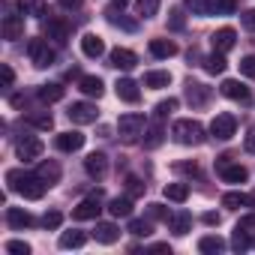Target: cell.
Returning <instances> with one entry per match:
<instances>
[{
	"instance_id": "obj_1",
	"label": "cell",
	"mask_w": 255,
	"mask_h": 255,
	"mask_svg": "<svg viewBox=\"0 0 255 255\" xmlns=\"http://www.w3.org/2000/svg\"><path fill=\"white\" fill-rule=\"evenodd\" d=\"M6 183H9V189H15V192H21L27 201H39L42 195H45V180L39 177V174H27V171H6Z\"/></svg>"
},
{
	"instance_id": "obj_2",
	"label": "cell",
	"mask_w": 255,
	"mask_h": 255,
	"mask_svg": "<svg viewBox=\"0 0 255 255\" xmlns=\"http://www.w3.org/2000/svg\"><path fill=\"white\" fill-rule=\"evenodd\" d=\"M174 141L177 144H186V147H198L204 141V126L198 120H177L174 129H171Z\"/></svg>"
},
{
	"instance_id": "obj_3",
	"label": "cell",
	"mask_w": 255,
	"mask_h": 255,
	"mask_svg": "<svg viewBox=\"0 0 255 255\" xmlns=\"http://www.w3.org/2000/svg\"><path fill=\"white\" fill-rule=\"evenodd\" d=\"M117 129H120V138L123 141H138V135L147 129V120H144V114H138V111H129V114H123L120 120H117Z\"/></svg>"
},
{
	"instance_id": "obj_4",
	"label": "cell",
	"mask_w": 255,
	"mask_h": 255,
	"mask_svg": "<svg viewBox=\"0 0 255 255\" xmlns=\"http://www.w3.org/2000/svg\"><path fill=\"white\" fill-rule=\"evenodd\" d=\"M27 54H30L33 66H51V63L57 60L54 48H51L45 39H30V42H27Z\"/></svg>"
},
{
	"instance_id": "obj_5",
	"label": "cell",
	"mask_w": 255,
	"mask_h": 255,
	"mask_svg": "<svg viewBox=\"0 0 255 255\" xmlns=\"http://www.w3.org/2000/svg\"><path fill=\"white\" fill-rule=\"evenodd\" d=\"M234 132H237V120H234V114H216V117H213V123H210V135H213L216 141H228Z\"/></svg>"
},
{
	"instance_id": "obj_6",
	"label": "cell",
	"mask_w": 255,
	"mask_h": 255,
	"mask_svg": "<svg viewBox=\"0 0 255 255\" xmlns=\"http://www.w3.org/2000/svg\"><path fill=\"white\" fill-rule=\"evenodd\" d=\"M42 33H45L48 39H54L57 45H66V42H69V21L60 18V15H51V18L42 24Z\"/></svg>"
},
{
	"instance_id": "obj_7",
	"label": "cell",
	"mask_w": 255,
	"mask_h": 255,
	"mask_svg": "<svg viewBox=\"0 0 255 255\" xmlns=\"http://www.w3.org/2000/svg\"><path fill=\"white\" fill-rule=\"evenodd\" d=\"M99 210H102V192L87 195V198L72 210V219H75V222H87V219H96V216H99Z\"/></svg>"
},
{
	"instance_id": "obj_8",
	"label": "cell",
	"mask_w": 255,
	"mask_h": 255,
	"mask_svg": "<svg viewBox=\"0 0 255 255\" xmlns=\"http://www.w3.org/2000/svg\"><path fill=\"white\" fill-rule=\"evenodd\" d=\"M219 90H222V96H228V99H234V102H240V105H249V99H252L249 87L240 84V81H234V78H225Z\"/></svg>"
},
{
	"instance_id": "obj_9",
	"label": "cell",
	"mask_w": 255,
	"mask_h": 255,
	"mask_svg": "<svg viewBox=\"0 0 255 255\" xmlns=\"http://www.w3.org/2000/svg\"><path fill=\"white\" fill-rule=\"evenodd\" d=\"M66 114L72 123H96V117H99L96 105H90V102H72Z\"/></svg>"
},
{
	"instance_id": "obj_10",
	"label": "cell",
	"mask_w": 255,
	"mask_h": 255,
	"mask_svg": "<svg viewBox=\"0 0 255 255\" xmlns=\"http://www.w3.org/2000/svg\"><path fill=\"white\" fill-rule=\"evenodd\" d=\"M207 99H210V87L189 78V81H186V102L195 105V108H201V105H207Z\"/></svg>"
},
{
	"instance_id": "obj_11",
	"label": "cell",
	"mask_w": 255,
	"mask_h": 255,
	"mask_svg": "<svg viewBox=\"0 0 255 255\" xmlns=\"http://www.w3.org/2000/svg\"><path fill=\"white\" fill-rule=\"evenodd\" d=\"M54 147H57V150H63V153H75V150H81V147H84V135H81V132H75V129L60 132V135L54 138Z\"/></svg>"
},
{
	"instance_id": "obj_12",
	"label": "cell",
	"mask_w": 255,
	"mask_h": 255,
	"mask_svg": "<svg viewBox=\"0 0 255 255\" xmlns=\"http://www.w3.org/2000/svg\"><path fill=\"white\" fill-rule=\"evenodd\" d=\"M108 60H111V66H114V69H123V72H129V69L138 63L135 51H129V48H114V51L108 54Z\"/></svg>"
},
{
	"instance_id": "obj_13",
	"label": "cell",
	"mask_w": 255,
	"mask_h": 255,
	"mask_svg": "<svg viewBox=\"0 0 255 255\" xmlns=\"http://www.w3.org/2000/svg\"><path fill=\"white\" fill-rule=\"evenodd\" d=\"M15 150H18V156H21V159H36V156H42L45 144H42L39 138H33V135H24V138L15 144Z\"/></svg>"
},
{
	"instance_id": "obj_14",
	"label": "cell",
	"mask_w": 255,
	"mask_h": 255,
	"mask_svg": "<svg viewBox=\"0 0 255 255\" xmlns=\"http://www.w3.org/2000/svg\"><path fill=\"white\" fill-rule=\"evenodd\" d=\"M210 42H213V48L216 51H231L234 48V42H237V33H234V27H219L213 36H210Z\"/></svg>"
},
{
	"instance_id": "obj_15",
	"label": "cell",
	"mask_w": 255,
	"mask_h": 255,
	"mask_svg": "<svg viewBox=\"0 0 255 255\" xmlns=\"http://www.w3.org/2000/svg\"><path fill=\"white\" fill-rule=\"evenodd\" d=\"M81 51H84V57H90V60L102 57V54H105V42H102V36H96V33H84V36H81Z\"/></svg>"
},
{
	"instance_id": "obj_16",
	"label": "cell",
	"mask_w": 255,
	"mask_h": 255,
	"mask_svg": "<svg viewBox=\"0 0 255 255\" xmlns=\"http://www.w3.org/2000/svg\"><path fill=\"white\" fill-rule=\"evenodd\" d=\"M84 171H87L90 177L102 180L105 171H108V156H105V153H90V156L84 159Z\"/></svg>"
},
{
	"instance_id": "obj_17",
	"label": "cell",
	"mask_w": 255,
	"mask_h": 255,
	"mask_svg": "<svg viewBox=\"0 0 255 255\" xmlns=\"http://www.w3.org/2000/svg\"><path fill=\"white\" fill-rule=\"evenodd\" d=\"M24 36V15L9 12L3 18V39H21Z\"/></svg>"
},
{
	"instance_id": "obj_18",
	"label": "cell",
	"mask_w": 255,
	"mask_h": 255,
	"mask_svg": "<svg viewBox=\"0 0 255 255\" xmlns=\"http://www.w3.org/2000/svg\"><path fill=\"white\" fill-rule=\"evenodd\" d=\"M114 90H117V96H120L123 102H138V99H141V90H138V84H135L132 78H120V81L114 84Z\"/></svg>"
},
{
	"instance_id": "obj_19",
	"label": "cell",
	"mask_w": 255,
	"mask_h": 255,
	"mask_svg": "<svg viewBox=\"0 0 255 255\" xmlns=\"http://www.w3.org/2000/svg\"><path fill=\"white\" fill-rule=\"evenodd\" d=\"M78 90H81L84 96H96V99H99V96L105 93V84H102L99 75H81V78H78Z\"/></svg>"
},
{
	"instance_id": "obj_20",
	"label": "cell",
	"mask_w": 255,
	"mask_h": 255,
	"mask_svg": "<svg viewBox=\"0 0 255 255\" xmlns=\"http://www.w3.org/2000/svg\"><path fill=\"white\" fill-rule=\"evenodd\" d=\"M168 228H171L177 237H183V234H189V228H192V216H189L186 210H177V213L168 216Z\"/></svg>"
},
{
	"instance_id": "obj_21",
	"label": "cell",
	"mask_w": 255,
	"mask_h": 255,
	"mask_svg": "<svg viewBox=\"0 0 255 255\" xmlns=\"http://www.w3.org/2000/svg\"><path fill=\"white\" fill-rule=\"evenodd\" d=\"M108 213L114 219H126V216H132V198L129 195H123V198H111L108 201Z\"/></svg>"
},
{
	"instance_id": "obj_22",
	"label": "cell",
	"mask_w": 255,
	"mask_h": 255,
	"mask_svg": "<svg viewBox=\"0 0 255 255\" xmlns=\"http://www.w3.org/2000/svg\"><path fill=\"white\" fill-rule=\"evenodd\" d=\"M150 54H153L156 60H168V57L177 54V45H174L171 39H150Z\"/></svg>"
},
{
	"instance_id": "obj_23",
	"label": "cell",
	"mask_w": 255,
	"mask_h": 255,
	"mask_svg": "<svg viewBox=\"0 0 255 255\" xmlns=\"http://www.w3.org/2000/svg\"><path fill=\"white\" fill-rule=\"evenodd\" d=\"M219 174H222L225 183H246V177H249V171L243 165H231V162L219 165Z\"/></svg>"
},
{
	"instance_id": "obj_24",
	"label": "cell",
	"mask_w": 255,
	"mask_h": 255,
	"mask_svg": "<svg viewBox=\"0 0 255 255\" xmlns=\"http://www.w3.org/2000/svg\"><path fill=\"white\" fill-rule=\"evenodd\" d=\"M93 237H96L99 243L111 246V243H117V240H120V231H117V225H111V222H96V231H93Z\"/></svg>"
},
{
	"instance_id": "obj_25",
	"label": "cell",
	"mask_w": 255,
	"mask_h": 255,
	"mask_svg": "<svg viewBox=\"0 0 255 255\" xmlns=\"http://www.w3.org/2000/svg\"><path fill=\"white\" fill-rule=\"evenodd\" d=\"M6 222H9L12 228H30V225H33V216H30L24 207H9V210H6Z\"/></svg>"
},
{
	"instance_id": "obj_26",
	"label": "cell",
	"mask_w": 255,
	"mask_h": 255,
	"mask_svg": "<svg viewBox=\"0 0 255 255\" xmlns=\"http://www.w3.org/2000/svg\"><path fill=\"white\" fill-rule=\"evenodd\" d=\"M168 84H171V72H162V69L144 72V87H150V90H159V87H168Z\"/></svg>"
},
{
	"instance_id": "obj_27",
	"label": "cell",
	"mask_w": 255,
	"mask_h": 255,
	"mask_svg": "<svg viewBox=\"0 0 255 255\" xmlns=\"http://www.w3.org/2000/svg\"><path fill=\"white\" fill-rule=\"evenodd\" d=\"M222 249H225V240H222L219 234H207V237L198 240V252H204V255H216V252H222Z\"/></svg>"
},
{
	"instance_id": "obj_28",
	"label": "cell",
	"mask_w": 255,
	"mask_h": 255,
	"mask_svg": "<svg viewBox=\"0 0 255 255\" xmlns=\"http://www.w3.org/2000/svg\"><path fill=\"white\" fill-rule=\"evenodd\" d=\"M36 174L51 186V183H57L60 180V165L54 162V159H48V162H39V168H36Z\"/></svg>"
},
{
	"instance_id": "obj_29",
	"label": "cell",
	"mask_w": 255,
	"mask_h": 255,
	"mask_svg": "<svg viewBox=\"0 0 255 255\" xmlns=\"http://www.w3.org/2000/svg\"><path fill=\"white\" fill-rule=\"evenodd\" d=\"M24 120H27L30 126H36V129H42V132H48L51 126H54V117H51L48 111H30Z\"/></svg>"
},
{
	"instance_id": "obj_30",
	"label": "cell",
	"mask_w": 255,
	"mask_h": 255,
	"mask_svg": "<svg viewBox=\"0 0 255 255\" xmlns=\"http://www.w3.org/2000/svg\"><path fill=\"white\" fill-rule=\"evenodd\" d=\"M87 243V234L84 231H63L60 234V249H78Z\"/></svg>"
},
{
	"instance_id": "obj_31",
	"label": "cell",
	"mask_w": 255,
	"mask_h": 255,
	"mask_svg": "<svg viewBox=\"0 0 255 255\" xmlns=\"http://www.w3.org/2000/svg\"><path fill=\"white\" fill-rule=\"evenodd\" d=\"M63 93H66V90H63L60 84H42V87L36 90V96H39L42 102H60Z\"/></svg>"
},
{
	"instance_id": "obj_32",
	"label": "cell",
	"mask_w": 255,
	"mask_h": 255,
	"mask_svg": "<svg viewBox=\"0 0 255 255\" xmlns=\"http://www.w3.org/2000/svg\"><path fill=\"white\" fill-rule=\"evenodd\" d=\"M162 192H165L168 201H177V204H183V201L189 198V186H186V183H168Z\"/></svg>"
},
{
	"instance_id": "obj_33",
	"label": "cell",
	"mask_w": 255,
	"mask_h": 255,
	"mask_svg": "<svg viewBox=\"0 0 255 255\" xmlns=\"http://www.w3.org/2000/svg\"><path fill=\"white\" fill-rule=\"evenodd\" d=\"M225 66H228V63H225L222 51H213L210 57H204V69H207L210 75H222V72H225Z\"/></svg>"
},
{
	"instance_id": "obj_34",
	"label": "cell",
	"mask_w": 255,
	"mask_h": 255,
	"mask_svg": "<svg viewBox=\"0 0 255 255\" xmlns=\"http://www.w3.org/2000/svg\"><path fill=\"white\" fill-rule=\"evenodd\" d=\"M246 204H252V201H249V195H243V192H225V195H222V207L237 210V207H246Z\"/></svg>"
},
{
	"instance_id": "obj_35",
	"label": "cell",
	"mask_w": 255,
	"mask_h": 255,
	"mask_svg": "<svg viewBox=\"0 0 255 255\" xmlns=\"http://www.w3.org/2000/svg\"><path fill=\"white\" fill-rule=\"evenodd\" d=\"M135 12H138V18H153L159 12V0H138Z\"/></svg>"
},
{
	"instance_id": "obj_36",
	"label": "cell",
	"mask_w": 255,
	"mask_h": 255,
	"mask_svg": "<svg viewBox=\"0 0 255 255\" xmlns=\"http://www.w3.org/2000/svg\"><path fill=\"white\" fill-rule=\"evenodd\" d=\"M108 21H111L114 27H123L126 33H135V30H138V21H132V18H123V15H117L114 9L108 12Z\"/></svg>"
},
{
	"instance_id": "obj_37",
	"label": "cell",
	"mask_w": 255,
	"mask_h": 255,
	"mask_svg": "<svg viewBox=\"0 0 255 255\" xmlns=\"http://www.w3.org/2000/svg\"><path fill=\"white\" fill-rule=\"evenodd\" d=\"M159 144H162V126H159V123H150V126H147L144 147H147V150H153V147H159Z\"/></svg>"
},
{
	"instance_id": "obj_38",
	"label": "cell",
	"mask_w": 255,
	"mask_h": 255,
	"mask_svg": "<svg viewBox=\"0 0 255 255\" xmlns=\"http://www.w3.org/2000/svg\"><path fill=\"white\" fill-rule=\"evenodd\" d=\"M234 9H237L234 0H210V12H216V15H231Z\"/></svg>"
},
{
	"instance_id": "obj_39",
	"label": "cell",
	"mask_w": 255,
	"mask_h": 255,
	"mask_svg": "<svg viewBox=\"0 0 255 255\" xmlns=\"http://www.w3.org/2000/svg\"><path fill=\"white\" fill-rule=\"evenodd\" d=\"M153 228H150V222L147 219H132L129 222V234H135V237H147Z\"/></svg>"
},
{
	"instance_id": "obj_40",
	"label": "cell",
	"mask_w": 255,
	"mask_h": 255,
	"mask_svg": "<svg viewBox=\"0 0 255 255\" xmlns=\"http://www.w3.org/2000/svg\"><path fill=\"white\" fill-rule=\"evenodd\" d=\"M186 6L192 9V15H210V0H186Z\"/></svg>"
},
{
	"instance_id": "obj_41",
	"label": "cell",
	"mask_w": 255,
	"mask_h": 255,
	"mask_svg": "<svg viewBox=\"0 0 255 255\" xmlns=\"http://www.w3.org/2000/svg\"><path fill=\"white\" fill-rule=\"evenodd\" d=\"M231 246H234L237 252H243V249H249V234H246V231H240V228H234V237H231Z\"/></svg>"
},
{
	"instance_id": "obj_42",
	"label": "cell",
	"mask_w": 255,
	"mask_h": 255,
	"mask_svg": "<svg viewBox=\"0 0 255 255\" xmlns=\"http://www.w3.org/2000/svg\"><path fill=\"white\" fill-rule=\"evenodd\" d=\"M168 27H171V30H183V27H186V18H183L180 9H171V12H168Z\"/></svg>"
},
{
	"instance_id": "obj_43",
	"label": "cell",
	"mask_w": 255,
	"mask_h": 255,
	"mask_svg": "<svg viewBox=\"0 0 255 255\" xmlns=\"http://www.w3.org/2000/svg\"><path fill=\"white\" fill-rule=\"evenodd\" d=\"M177 108V99L174 96H168V99H162L159 105H156V117H165V114H171Z\"/></svg>"
},
{
	"instance_id": "obj_44",
	"label": "cell",
	"mask_w": 255,
	"mask_h": 255,
	"mask_svg": "<svg viewBox=\"0 0 255 255\" xmlns=\"http://www.w3.org/2000/svg\"><path fill=\"white\" fill-rule=\"evenodd\" d=\"M126 189H129V198H135V195H144V183H141L138 177H126Z\"/></svg>"
},
{
	"instance_id": "obj_45",
	"label": "cell",
	"mask_w": 255,
	"mask_h": 255,
	"mask_svg": "<svg viewBox=\"0 0 255 255\" xmlns=\"http://www.w3.org/2000/svg\"><path fill=\"white\" fill-rule=\"evenodd\" d=\"M147 213H150V219H165L168 222V207H162V204H147Z\"/></svg>"
},
{
	"instance_id": "obj_46",
	"label": "cell",
	"mask_w": 255,
	"mask_h": 255,
	"mask_svg": "<svg viewBox=\"0 0 255 255\" xmlns=\"http://www.w3.org/2000/svg\"><path fill=\"white\" fill-rule=\"evenodd\" d=\"M60 222H63V216H60L57 210H48V213L42 216V225H45V228H60Z\"/></svg>"
},
{
	"instance_id": "obj_47",
	"label": "cell",
	"mask_w": 255,
	"mask_h": 255,
	"mask_svg": "<svg viewBox=\"0 0 255 255\" xmlns=\"http://www.w3.org/2000/svg\"><path fill=\"white\" fill-rule=\"evenodd\" d=\"M6 252H12V255H27L30 246H27L24 240H9V243H6Z\"/></svg>"
},
{
	"instance_id": "obj_48",
	"label": "cell",
	"mask_w": 255,
	"mask_h": 255,
	"mask_svg": "<svg viewBox=\"0 0 255 255\" xmlns=\"http://www.w3.org/2000/svg\"><path fill=\"white\" fill-rule=\"evenodd\" d=\"M240 72H243L246 78H255V54H249V57L240 60Z\"/></svg>"
},
{
	"instance_id": "obj_49",
	"label": "cell",
	"mask_w": 255,
	"mask_h": 255,
	"mask_svg": "<svg viewBox=\"0 0 255 255\" xmlns=\"http://www.w3.org/2000/svg\"><path fill=\"white\" fill-rule=\"evenodd\" d=\"M21 9H30L33 15H45V3H39V0H21Z\"/></svg>"
},
{
	"instance_id": "obj_50",
	"label": "cell",
	"mask_w": 255,
	"mask_h": 255,
	"mask_svg": "<svg viewBox=\"0 0 255 255\" xmlns=\"http://www.w3.org/2000/svg\"><path fill=\"white\" fill-rule=\"evenodd\" d=\"M237 228H240V231H246V234H252V231H255V213H249V216H240Z\"/></svg>"
},
{
	"instance_id": "obj_51",
	"label": "cell",
	"mask_w": 255,
	"mask_h": 255,
	"mask_svg": "<svg viewBox=\"0 0 255 255\" xmlns=\"http://www.w3.org/2000/svg\"><path fill=\"white\" fill-rule=\"evenodd\" d=\"M0 75H3V87H12V81H15V72H12V66H9V63H3V66H0Z\"/></svg>"
},
{
	"instance_id": "obj_52",
	"label": "cell",
	"mask_w": 255,
	"mask_h": 255,
	"mask_svg": "<svg viewBox=\"0 0 255 255\" xmlns=\"http://www.w3.org/2000/svg\"><path fill=\"white\" fill-rule=\"evenodd\" d=\"M174 171H186V174H198L195 162H174Z\"/></svg>"
},
{
	"instance_id": "obj_53",
	"label": "cell",
	"mask_w": 255,
	"mask_h": 255,
	"mask_svg": "<svg viewBox=\"0 0 255 255\" xmlns=\"http://www.w3.org/2000/svg\"><path fill=\"white\" fill-rule=\"evenodd\" d=\"M243 27H246V30H255V9H249V12L243 15Z\"/></svg>"
},
{
	"instance_id": "obj_54",
	"label": "cell",
	"mask_w": 255,
	"mask_h": 255,
	"mask_svg": "<svg viewBox=\"0 0 255 255\" xmlns=\"http://www.w3.org/2000/svg\"><path fill=\"white\" fill-rule=\"evenodd\" d=\"M81 3H84V0H60L63 9H81Z\"/></svg>"
},
{
	"instance_id": "obj_55",
	"label": "cell",
	"mask_w": 255,
	"mask_h": 255,
	"mask_svg": "<svg viewBox=\"0 0 255 255\" xmlns=\"http://www.w3.org/2000/svg\"><path fill=\"white\" fill-rule=\"evenodd\" d=\"M246 150L255 153V129H249V135H246Z\"/></svg>"
},
{
	"instance_id": "obj_56",
	"label": "cell",
	"mask_w": 255,
	"mask_h": 255,
	"mask_svg": "<svg viewBox=\"0 0 255 255\" xmlns=\"http://www.w3.org/2000/svg\"><path fill=\"white\" fill-rule=\"evenodd\" d=\"M204 222H207V225H219V213H213V210L204 213Z\"/></svg>"
},
{
	"instance_id": "obj_57",
	"label": "cell",
	"mask_w": 255,
	"mask_h": 255,
	"mask_svg": "<svg viewBox=\"0 0 255 255\" xmlns=\"http://www.w3.org/2000/svg\"><path fill=\"white\" fill-rule=\"evenodd\" d=\"M9 102H12V105H15V108H24V96H21V93H15V96H12V99H9Z\"/></svg>"
},
{
	"instance_id": "obj_58",
	"label": "cell",
	"mask_w": 255,
	"mask_h": 255,
	"mask_svg": "<svg viewBox=\"0 0 255 255\" xmlns=\"http://www.w3.org/2000/svg\"><path fill=\"white\" fill-rule=\"evenodd\" d=\"M111 3H114V9H123L126 3H129V0H111Z\"/></svg>"
}]
</instances>
